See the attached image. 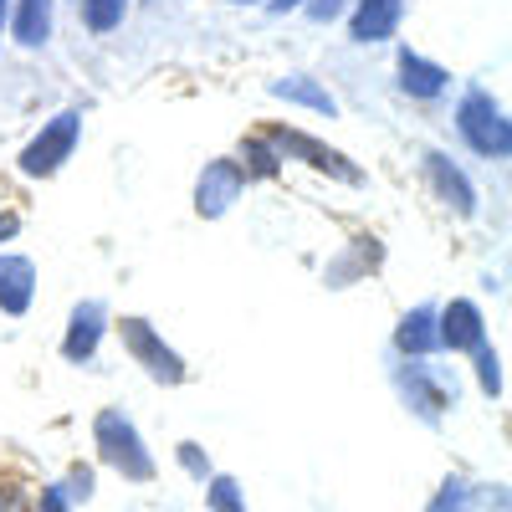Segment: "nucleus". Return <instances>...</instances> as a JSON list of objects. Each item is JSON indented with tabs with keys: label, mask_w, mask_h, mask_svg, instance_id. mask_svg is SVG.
I'll use <instances>...</instances> for the list:
<instances>
[{
	"label": "nucleus",
	"mask_w": 512,
	"mask_h": 512,
	"mask_svg": "<svg viewBox=\"0 0 512 512\" xmlns=\"http://www.w3.org/2000/svg\"><path fill=\"white\" fill-rule=\"evenodd\" d=\"M93 446H98L103 466H113L123 482H154V472H159L154 456H149V446H144V436H139V425L128 420L123 410H98V420H93Z\"/></svg>",
	"instance_id": "obj_1"
},
{
	"label": "nucleus",
	"mask_w": 512,
	"mask_h": 512,
	"mask_svg": "<svg viewBox=\"0 0 512 512\" xmlns=\"http://www.w3.org/2000/svg\"><path fill=\"white\" fill-rule=\"evenodd\" d=\"M456 128H461V139L472 144L482 159H507V149H512V128H507V113L492 103V93H482V88H472L461 98V108H456Z\"/></svg>",
	"instance_id": "obj_2"
},
{
	"label": "nucleus",
	"mask_w": 512,
	"mask_h": 512,
	"mask_svg": "<svg viewBox=\"0 0 512 512\" xmlns=\"http://www.w3.org/2000/svg\"><path fill=\"white\" fill-rule=\"evenodd\" d=\"M267 144H272L277 159L292 154V159H303L308 169H323V175L344 180V185H364V175L354 169L349 154H338V149H328V144H318V139H308V134H297V128H267Z\"/></svg>",
	"instance_id": "obj_3"
},
{
	"label": "nucleus",
	"mask_w": 512,
	"mask_h": 512,
	"mask_svg": "<svg viewBox=\"0 0 512 512\" xmlns=\"http://www.w3.org/2000/svg\"><path fill=\"white\" fill-rule=\"evenodd\" d=\"M118 333H123V349L149 369V379H159V384H185V359H180L175 349H169L164 338L144 323V318H123V323H118Z\"/></svg>",
	"instance_id": "obj_4"
},
{
	"label": "nucleus",
	"mask_w": 512,
	"mask_h": 512,
	"mask_svg": "<svg viewBox=\"0 0 512 512\" xmlns=\"http://www.w3.org/2000/svg\"><path fill=\"white\" fill-rule=\"evenodd\" d=\"M77 113H57L52 123H41V134L26 144V154H21V169L26 175H36V180H47V175H57V169L67 164V154L77 149Z\"/></svg>",
	"instance_id": "obj_5"
},
{
	"label": "nucleus",
	"mask_w": 512,
	"mask_h": 512,
	"mask_svg": "<svg viewBox=\"0 0 512 512\" xmlns=\"http://www.w3.org/2000/svg\"><path fill=\"white\" fill-rule=\"evenodd\" d=\"M436 344L441 349H451V354H477L482 344H487V328H482V313H477V303H466V297H456V303H446L441 313H436Z\"/></svg>",
	"instance_id": "obj_6"
},
{
	"label": "nucleus",
	"mask_w": 512,
	"mask_h": 512,
	"mask_svg": "<svg viewBox=\"0 0 512 512\" xmlns=\"http://www.w3.org/2000/svg\"><path fill=\"white\" fill-rule=\"evenodd\" d=\"M241 190H246V169L236 159H216V164H205V175L195 185V210L200 216H221L226 205H236Z\"/></svg>",
	"instance_id": "obj_7"
},
{
	"label": "nucleus",
	"mask_w": 512,
	"mask_h": 512,
	"mask_svg": "<svg viewBox=\"0 0 512 512\" xmlns=\"http://www.w3.org/2000/svg\"><path fill=\"white\" fill-rule=\"evenodd\" d=\"M395 384H400V395H405V405L420 415V420H436L446 405H451V390L446 384L425 369V364H405L400 374H395Z\"/></svg>",
	"instance_id": "obj_8"
},
{
	"label": "nucleus",
	"mask_w": 512,
	"mask_h": 512,
	"mask_svg": "<svg viewBox=\"0 0 512 512\" xmlns=\"http://www.w3.org/2000/svg\"><path fill=\"white\" fill-rule=\"evenodd\" d=\"M103 303H77L72 308V323H67V338H62V359L67 364H88L98 354V338H103Z\"/></svg>",
	"instance_id": "obj_9"
},
{
	"label": "nucleus",
	"mask_w": 512,
	"mask_h": 512,
	"mask_svg": "<svg viewBox=\"0 0 512 512\" xmlns=\"http://www.w3.org/2000/svg\"><path fill=\"white\" fill-rule=\"evenodd\" d=\"M31 292H36V267L26 256H6L0 251V308L11 318H21L31 308Z\"/></svg>",
	"instance_id": "obj_10"
},
{
	"label": "nucleus",
	"mask_w": 512,
	"mask_h": 512,
	"mask_svg": "<svg viewBox=\"0 0 512 512\" xmlns=\"http://www.w3.org/2000/svg\"><path fill=\"white\" fill-rule=\"evenodd\" d=\"M400 16H405V0H359L349 31L354 41H384V36H395Z\"/></svg>",
	"instance_id": "obj_11"
},
{
	"label": "nucleus",
	"mask_w": 512,
	"mask_h": 512,
	"mask_svg": "<svg viewBox=\"0 0 512 512\" xmlns=\"http://www.w3.org/2000/svg\"><path fill=\"white\" fill-rule=\"evenodd\" d=\"M446 67H436V62H425L420 52H400V88L410 93V98H441L446 93Z\"/></svg>",
	"instance_id": "obj_12"
},
{
	"label": "nucleus",
	"mask_w": 512,
	"mask_h": 512,
	"mask_svg": "<svg viewBox=\"0 0 512 512\" xmlns=\"http://www.w3.org/2000/svg\"><path fill=\"white\" fill-rule=\"evenodd\" d=\"M425 169H431V180H436L441 200H451V205H456V216H472V210H477V190L466 185L461 169H456L446 154H425Z\"/></svg>",
	"instance_id": "obj_13"
},
{
	"label": "nucleus",
	"mask_w": 512,
	"mask_h": 512,
	"mask_svg": "<svg viewBox=\"0 0 512 512\" xmlns=\"http://www.w3.org/2000/svg\"><path fill=\"white\" fill-rule=\"evenodd\" d=\"M52 6L57 0H16V16H11V31L21 47H41L52 36Z\"/></svg>",
	"instance_id": "obj_14"
},
{
	"label": "nucleus",
	"mask_w": 512,
	"mask_h": 512,
	"mask_svg": "<svg viewBox=\"0 0 512 512\" xmlns=\"http://www.w3.org/2000/svg\"><path fill=\"white\" fill-rule=\"evenodd\" d=\"M395 349L410 354V359L441 349V344H436V308H415V313H405V323H400V333H395Z\"/></svg>",
	"instance_id": "obj_15"
},
{
	"label": "nucleus",
	"mask_w": 512,
	"mask_h": 512,
	"mask_svg": "<svg viewBox=\"0 0 512 512\" xmlns=\"http://www.w3.org/2000/svg\"><path fill=\"white\" fill-rule=\"evenodd\" d=\"M272 98L303 103V108H313V113H323V118H333V113H338L333 93H328V88H318L313 77H282V82H272Z\"/></svg>",
	"instance_id": "obj_16"
},
{
	"label": "nucleus",
	"mask_w": 512,
	"mask_h": 512,
	"mask_svg": "<svg viewBox=\"0 0 512 512\" xmlns=\"http://www.w3.org/2000/svg\"><path fill=\"white\" fill-rule=\"evenodd\" d=\"M472 502H477V487L451 472V477L436 487V497L425 502V512H472Z\"/></svg>",
	"instance_id": "obj_17"
},
{
	"label": "nucleus",
	"mask_w": 512,
	"mask_h": 512,
	"mask_svg": "<svg viewBox=\"0 0 512 512\" xmlns=\"http://www.w3.org/2000/svg\"><path fill=\"white\" fill-rule=\"evenodd\" d=\"M205 502H210V512H246V497H241L236 477H210L205 482Z\"/></svg>",
	"instance_id": "obj_18"
},
{
	"label": "nucleus",
	"mask_w": 512,
	"mask_h": 512,
	"mask_svg": "<svg viewBox=\"0 0 512 512\" xmlns=\"http://www.w3.org/2000/svg\"><path fill=\"white\" fill-rule=\"evenodd\" d=\"M128 11V0H82V21H88V31H113Z\"/></svg>",
	"instance_id": "obj_19"
},
{
	"label": "nucleus",
	"mask_w": 512,
	"mask_h": 512,
	"mask_svg": "<svg viewBox=\"0 0 512 512\" xmlns=\"http://www.w3.org/2000/svg\"><path fill=\"white\" fill-rule=\"evenodd\" d=\"M0 512H36V492L11 472H0Z\"/></svg>",
	"instance_id": "obj_20"
},
{
	"label": "nucleus",
	"mask_w": 512,
	"mask_h": 512,
	"mask_svg": "<svg viewBox=\"0 0 512 512\" xmlns=\"http://www.w3.org/2000/svg\"><path fill=\"white\" fill-rule=\"evenodd\" d=\"M57 492L67 497V507H77V502H88V497H93V466H82V461H72V466H67V477L57 482Z\"/></svg>",
	"instance_id": "obj_21"
},
{
	"label": "nucleus",
	"mask_w": 512,
	"mask_h": 512,
	"mask_svg": "<svg viewBox=\"0 0 512 512\" xmlns=\"http://www.w3.org/2000/svg\"><path fill=\"white\" fill-rule=\"evenodd\" d=\"M246 159H251V164H241V169H246V180H251V175H277V154H272V144L251 139V144H246Z\"/></svg>",
	"instance_id": "obj_22"
},
{
	"label": "nucleus",
	"mask_w": 512,
	"mask_h": 512,
	"mask_svg": "<svg viewBox=\"0 0 512 512\" xmlns=\"http://www.w3.org/2000/svg\"><path fill=\"white\" fill-rule=\"evenodd\" d=\"M180 466H185V472H190L195 482H210V477H216V472H210V456H205L195 441H185V446H180Z\"/></svg>",
	"instance_id": "obj_23"
},
{
	"label": "nucleus",
	"mask_w": 512,
	"mask_h": 512,
	"mask_svg": "<svg viewBox=\"0 0 512 512\" xmlns=\"http://www.w3.org/2000/svg\"><path fill=\"white\" fill-rule=\"evenodd\" d=\"M477 379H482V390H487V395H502V374H497V354H492L487 344L477 349Z\"/></svg>",
	"instance_id": "obj_24"
},
{
	"label": "nucleus",
	"mask_w": 512,
	"mask_h": 512,
	"mask_svg": "<svg viewBox=\"0 0 512 512\" xmlns=\"http://www.w3.org/2000/svg\"><path fill=\"white\" fill-rule=\"evenodd\" d=\"M36 512H72V507H67V497L57 492V482L36 492Z\"/></svg>",
	"instance_id": "obj_25"
},
{
	"label": "nucleus",
	"mask_w": 512,
	"mask_h": 512,
	"mask_svg": "<svg viewBox=\"0 0 512 512\" xmlns=\"http://www.w3.org/2000/svg\"><path fill=\"white\" fill-rule=\"evenodd\" d=\"M344 6H349V0H308V16H313V21H333Z\"/></svg>",
	"instance_id": "obj_26"
},
{
	"label": "nucleus",
	"mask_w": 512,
	"mask_h": 512,
	"mask_svg": "<svg viewBox=\"0 0 512 512\" xmlns=\"http://www.w3.org/2000/svg\"><path fill=\"white\" fill-rule=\"evenodd\" d=\"M21 231V216H16V210H0V241H11Z\"/></svg>",
	"instance_id": "obj_27"
},
{
	"label": "nucleus",
	"mask_w": 512,
	"mask_h": 512,
	"mask_svg": "<svg viewBox=\"0 0 512 512\" xmlns=\"http://www.w3.org/2000/svg\"><path fill=\"white\" fill-rule=\"evenodd\" d=\"M502 492H507V487H492V497H487L492 512H507V497H502Z\"/></svg>",
	"instance_id": "obj_28"
},
{
	"label": "nucleus",
	"mask_w": 512,
	"mask_h": 512,
	"mask_svg": "<svg viewBox=\"0 0 512 512\" xmlns=\"http://www.w3.org/2000/svg\"><path fill=\"white\" fill-rule=\"evenodd\" d=\"M303 0H272V11H297Z\"/></svg>",
	"instance_id": "obj_29"
},
{
	"label": "nucleus",
	"mask_w": 512,
	"mask_h": 512,
	"mask_svg": "<svg viewBox=\"0 0 512 512\" xmlns=\"http://www.w3.org/2000/svg\"><path fill=\"white\" fill-rule=\"evenodd\" d=\"M6 11H11V6H6V0H0V21H6Z\"/></svg>",
	"instance_id": "obj_30"
},
{
	"label": "nucleus",
	"mask_w": 512,
	"mask_h": 512,
	"mask_svg": "<svg viewBox=\"0 0 512 512\" xmlns=\"http://www.w3.org/2000/svg\"><path fill=\"white\" fill-rule=\"evenodd\" d=\"M231 6H251V0H231Z\"/></svg>",
	"instance_id": "obj_31"
}]
</instances>
